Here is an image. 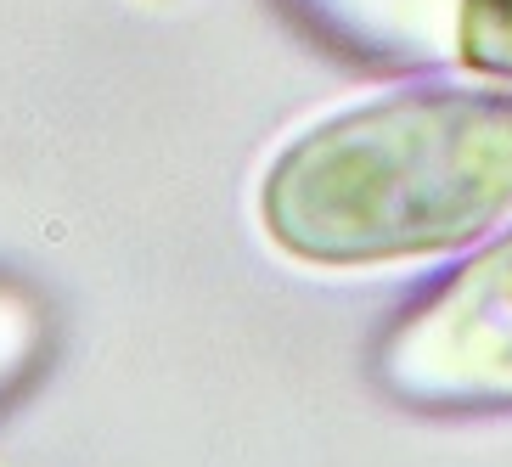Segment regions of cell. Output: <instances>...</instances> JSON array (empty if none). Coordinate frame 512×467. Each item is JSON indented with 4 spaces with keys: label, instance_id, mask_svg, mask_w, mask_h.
<instances>
[{
    "label": "cell",
    "instance_id": "6da1fadb",
    "mask_svg": "<svg viewBox=\"0 0 512 467\" xmlns=\"http://www.w3.org/2000/svg\"><path fill=\"white\" fill-rule=\"evenodd\" d=\"M512 214V91L422 85L332 113L265 169V237L355 271L445 254Z\"/></svg>",
    "mask_w": 512,
    "mask_h": 467
},
{
    "label": "cell",
    "instance_id": "7a4b0ae2",
    "mask_svg": "<svg viewBox=\"0 0 512 467\" xmlns=\"http://www.w3.org/2000/svg\"><path fill=\"white\" fill-rule=\"evenodd\" d=\"M372 377L389 400L428 417L512 411V231L389 321Z\"/></svg>",
    "mask_w": 512,
    "mask_h": 467
},
{
    "label": "cell",
    "instance_id": "3957f363",
    "mask_svg": "<svg viewBox=\"0 0 512 467\" xmlns=\"http://www.w3.org/2000/svg\"><path fill=\"white\" fill-rule=\"evenodd\" d=\"M46 299L17 276H0V406H12L29 389V377L46 361Z\"/></svg>",
    "mask_w": 512,
    "mask_h": 467
},
{
    "label": "cell",
    "instance_id": "277c9868",
    "mask_svg": "<svg viewBox=\"0 0 512 467\" xmlns=\"http://www.w3.org/2000/svg\"><path fill=\"white\" fill-rule=\"evenodd\" d=\"M456 57L484 79H512V0H462Z\"/></svg>",
    "mask_w": 512,
    "mask_h": 467
}]
</instances>
